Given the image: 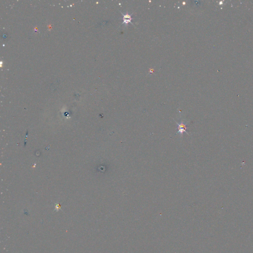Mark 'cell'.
Returning <instances> with one entry per match:
<instances>
[{
  "label": "cell",
  "instance_id": "6da1fadb",
  "mask_svg": "<svg viewBox=\"0 0 253 253\" xmlns=\"http://www.w3.org/2000/svg\"><path fill=\"white\" fill-rule=\"evenodd\" d=\"M176 123L177 124L178 126V129L179 131H177V133H179L181 135H183L184 132L186 133L187 134L189 135L188 133L187 132L186 129H187V123H185L184 122L181 121L180 123H178L177 122H176Z\"/></svg>",
  "mask_w": 253,
  "mask_h": 253
},
{
  "label": "cell",
  "instance_id": "7a4b0ae2",
  "mask_svg": "<svg viewBox=\"0 0 253 253\" xmlns=\"http://www.w3.org/2000/svg\"><path fill=\"white\" fill-rule=\"evenodd\" d=\"M131 17L130 15H124V23H127L129 22L131 23Z\"/></svg>",
  "mask_w": 253,
  "mask_h": 253
}]
</instances>
